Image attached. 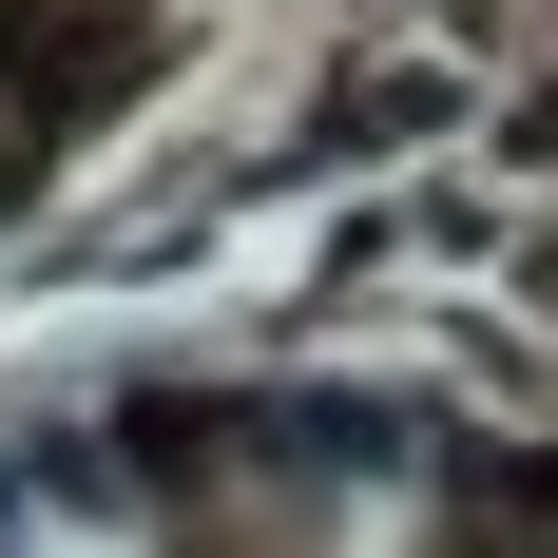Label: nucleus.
Here are the masks:
<instances>
[{
  "instance_id": "nucleus-1",
  "label": "nucleus",
  "mask_w": 558,
  "mask_h": 558,
  "mask_svg": "<svg viewBox=\"0 0 558 558\" xmlns=\"http://www.w3.org/2000/svg\"><path fill=\"white\" fill-rule=\"evenodd\" d=\"M0 558H558V462L386 366L77 347L0 386Z\"/></svg>"
},
{
  "instance_id": "nucleus-2",
  "label": "nucleus",
  "mask_w": 558,
  "mask_h": 558,
  "mask_svg": "<svg viewBox=\"0 0 558 558\" xmlns=\"http://www.w3.org/2000/svg\"><path fill=\"white\" fill-rule=\"evenodd\" d=\"M39 39H97V0H0V58H39ZM116 97V58H58V77H0V213L58 173V135Z\"/></svg>"
}]
</instances>
